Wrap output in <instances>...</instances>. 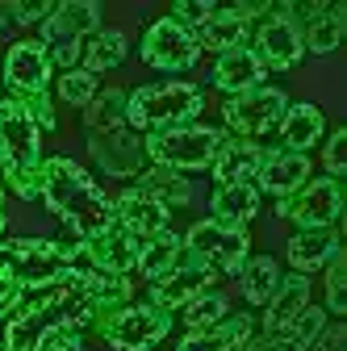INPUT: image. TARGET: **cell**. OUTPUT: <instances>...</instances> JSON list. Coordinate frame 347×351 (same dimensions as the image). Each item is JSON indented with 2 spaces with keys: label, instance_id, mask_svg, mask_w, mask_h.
<instances>
[{
  "label": "cell",
  "instance_id": "1",
  "mask_svg": "<svg viewBox=\"0 0 347 351\" xmlns=\"http://www.w3.org/2000/svg\"><path fill=\"white\" fill-rule=\"evenodd\" d=\"M42 201H47V209L80 243L113 226V201L101 193V184L80 163H71L67 155L42 159Z\"/></svg>",
  "mask_w": 347,
  "mask_h": 351
},
{
  "label": "cell",
  "instance_id": "2",
  "mask_svg": "<svg viewBox=\"0 0 347 351\" xmlns=\"http://www.w3.org/2000/svg\"><path fill=\"white\" fill-rule=\"evenodd\" d=\"M84 130H88V151L113 180H139L147 171V134L125 125V93L105 88L84 109Z\"/></svg>",
  "mask_w": 347,
  "mask_h": 351
},
{
  "label": "cell",
  "instance_id": "3",
  "mask_svg": "<svg viewBox=\"0 0 347 351\" xmlns=\"http://www.w3.org/2000/svg\"><path fill=\"white\" fill-rule=\"evenodd\" d=\"M42 130L9 97L0 101V180L21 201H42Z\"/></svg>",
  "mask_w": 347,
  "mask_h": 351
},
{
  "label": "cell",
  "instance_id": "4",
  "mask_svg": "<svg viewBox=\"0 0 347 351\" xmlns=\"http://www.w3.org/2000/svg\"><path fill=\"white\" fill-rule=\"evenodd\" d=\"M80 259V239H13L0 243V285L5 289H42L63 280Z\"/></svg>",
  "mask_w": 347,
  "mask_h": 351
},
{
  "label": "cell",
  "instance_id": "5",
  "mask_svg": "<svg viewBox=\"0 0 347 351\" xmlns=\"http://www.w3.org/2000/svg\"><path fill=\"white\" fill-rule=\"evenodd\" d=\"M205 109V93L197 84H147L125 93V125L139 134H159V130H176V125H193V117H201Z\"/></svg>",
  "mask_w": 347,
  "mask_h": 351
},
{
  "label": "cell",
  "instance_id": "6",
  "mask_svg": "<svg viewBox=\"0 0 347 351\" xmlns=\"http://www.w3.org/2000/svg\"><path fill=\"white\" fill-rule=\"evenodd\" d=\"M101 29V5L97 0H59L55 13L42 21V47L51 55V67L75 71L84 59V42Z\"/></svg>",
  "mask_w": 347,
  "mask_h": 351
},
{
  "label": "cell",
  "instance_id": "7",
  "mask_svg": "<svg viewBox=\"0 0 347 351\" xmlns=\"http://www.w3.org/2000/svg\"><path fill=\"white\" fill-rule=\"evenodd\" d=\"M226 138V130L218 125H176V130H159V134H147V159L155 167H171V171H205L213 163Z\"/></svg>",
  "mask_w": 347,
  "mask_h": 351
},
{
  "label": "cell",
  "instance_id": "8",
  "mask_svg": "<svg viewBox=\"0 0 347 351\" xmlns=\"http://www.w3.org/2000/svg\"><path fill=\"white\" fill-rule=\"evenodd\" d=\"M289 109V97H285V88H272V84H259V88H247V93H235L226 97L222 105V117H226V130L235 138H264L272 134V130L280 125Z\"/></svg>",
  "mask_w": 347,
  "mask_h": 351
},
{
  "label": "cell",
  "instance_id": "9",
  "mask_svg": "<svg viewBox=\"0 0 347 351\" xmlns=\"http://www.w3.org/2000/svg\"><path fill=\"white\" fill-rule=\"evenodd\" d=\"M180 243H184V259L209 268L213 276H239V268L247 263V251H251L247 230H222V226H213L209 217L197 222Z\"/></svg>",
  "mask_w": 347,
  "mask_h": 351
},
{
  "label": "cell",
  "instance_id": "10",
  "mask_svg": "<svg viewBox=\"0 0 347 351\" xmlns=\"http://www.w3.org/2000/svg\"><path fill=\"white\" fill-rule=\"evenodd\" d=\"M343 213V189L331 176H318V180H306L297 193L276 201V217L293 222L297 230H318V226H335Z\"/></svg>",
  "mask_w": 347,
  "mask_h": 351
},
{
  "label": "cell",
  "instance_id": "11",
  "mask_svg": "<svg viewBox=\"0 0 347 351\" xmlns=\"http://www.w3.org/2000/svg\"><path fill=\"white\" fill-rule=\"evenodd\" d=\"M171 330V314L159 305H125L109 322H101V335L113 351H151L155 343H163Z\"/></svg>",
  "mask_w": 347,
  "mask_h": 351
},
{
  "label": "cell",
  "instance_id": "12",
  "mask_svg": "<svg viewBox=\"0 0 347 351\" xmlns=\"http://www.w3.org/2000/svg\"><path fill=\"white\" fill-rule=\"evenodd\" d=\"M139 55H143L147 67H155V71H163V75H180V71H189V67L201 59V47L193 42V34H189L180 21L159 17V21L147 25L143 51H139Z\"/></svg>",
  "mask_w": 347,
  "mask_h": 351
},
{
  "label": "cell",
  "instance_id": "13",
  "mask_svg": "<svg viewBox=\"0 0 347 351\" xmlns=\"http://www.w3.org/2000/svg\"><path fill=\"white\" fill-rule=\"evenodd\" d=\"M51 55L38 38H21L5 51V88L13 93V101H25V97H47L51 93Z\"/></svg>",
  "mask_w": 347,
  "mask_h": 351
},
{
  "label": "cell",
  "instance_id": "14",
  "mask_svg": "<svg viewBox=\"0 0 347 351\" xmlns=\"http://www.w3.org/2000/svg\"><path fill=\"white\" fill-rule=\"evenodd\" d=\"M255 59L264 63V71H289L306 59V47H301V25L293 17H268L255 34Z\"/></svg>",
  "mask_w": 347,
  "mask_h": 351
},
{
  "label": "cell",
  "instance_id": "15",
  "mask_svg": "<svg viewBox=\"0 0 347 351\" xmlns=\"http://www.w3.org/2000/svg\"><path fill=\"white\" fill-rule=\"evenodd\" d=\"M139 239L134 234H125L121 226H109L93 239H84L80 243V255H88V263L97 272H109V276H130L139 268Z\"/></svg>",
  "mask_w": 347,
  "mask_h": 351
},
{
  "label": "cell",
  "instance_id": "16",
  "mask_svg": "<svg viewBox=\"0 0 347 351\" xmlns=\"http://www.w3.org/2000/svg\"><path fill=\"white\" fill-rule=\"evenodd\" d=\"M209 285H213L209 268H201V263H193V259H180L167 276L151 280V305H159V310H167V314L171 310H184L193 297L209 293Z\"/></svg>",
  "mask_w": 347,
  "mask_h": 351
},
{
  "label": "cell",
  "instance_id": "17",
  "mask_svg": "<svg viewBox=\"0 0 347 351\" xmlns=\"http://www.w3.org/2000/svg\"><path fill=\"white\" fill-rule=\"evenodd\" d=\"M322 330H326V314L306 305V310H301L293 322L272 326V330H264L259 339H247L243 351H310Z\"/></svg>",
  "mask_w": 347,
  "mask_h": 351
},
{
  "label": "cell",
  "instance_id": "18",
  "mask_svg": "<svg viewBox=\"0 0 347 351\" xmlns=\"http://www.w3.org/2000/svg\"><path fill=\"white\" fill-rule=\"evenodd\" d=\"M306 180H310V159L297 155V151H264L259 171H255V189L259 193H272L276 201L289 197V193H297Z\"/></svg>",
  "mask_w": 347,
  "mask_h": 351
},
{
  "label": "cell",
  "instance_id": "19",
  "mask_svg": "<svg viewBox=\"0 0 347 351\" xmlns=\"http://www.w3.org/2000/svg\"><path fill=\"white\" fill-rule=\"evenodd\" d=\"M289 13H306V29H301V47L314 55H331L339 51V42L347 34V17L343 5H285Z\"/></svg>",
  "mask_w": 347,
  "mask_h": 351
},
{
  "label": "cell",
  "instance_id": "20",
  "mask_svg": "<svg viewBox=\"0 0 347 351\" xmlns=\"http://www.w3.org/2000/svg\"><path fill=\"white\" fill-rule=\"evenodd\" d=\"M113 226H121L125 234H134L143 243V239L167 230V209L159 201H151L147 193H139V189H125L113 201Z\"/></svg>",
  "mask_w": 347,
  "mask_h": 351
},
{
  "label": "cell",
  "instance_id": "21",
  "mask_svg": "<svg viewBox=\"0 0 347 351\" xmlns=\"http://www.w3.org/2000/svg\"><path fill=\"white\" fill-rule=\"evenodd\" d=\"M247 34H251V21L235 9V5H218L197 29H193V42L201 51H235V47H247Z\"/></svg>",
  "mask_w": 347,
  "mask_h": 351
},
{
  "label": "cell",
  "instance_id": "22",
  "mask_svg": "<svg viewBox=\"0 0 347 351\" xmlns=\"http://www.w3.org/2000/svg\"><path fill=\"white\" fill-rule=\"evenodd\" d=\"M259 159H264V147H259V143L226 134L209 167H213V180H218V184H255Z\"/></svg>",
  "mask_w": 347,
  "mask_h": 351
},
{
  "label": "cell",
  "instance_id": "23",
  "mask_svg": "<svg viewBox=\"0 0 347 351\" xmlns=\"http://www.w3.org/2000/svg\"><path fill=\"white\" fill-rule=\"evenodd\" d=\"M259 213V189L255 184H218L209 197V222L222 230H247V222Z\"/></svg>",
  "mask_w": 347,
  "mask_h": 351
},
{
  "label": "cell",
  "instance_id": "24",
  "mask_svg": "<svg viewBox=\"0 0 347 351\" xmlns=\"http://www.w3.org/2000/svg\"><path fill=\"white\" fill-rule=\"evenodd\" d=\"M343 251V239H339V226H318V230H297L285 247L289 263L306 276V272H318Z\"/></svg>",
  "mask_w": 347,
  "mask_h": 351
},
{
  "label": "cell",
  "instance_id": "25",
  "mask_svg": "<svg viewBox=\"0 0 347 351\" xmlns=\"http://www.w3.org/2000/svg\"><path fill=\"white\" fill-rule=\"evenodd\" d=\"M264 75L268 71H264V63L255 59L251 47H235V51L218 55V63H213V71H209V84L222 88L226 97H235V93H247V88H259Z\"/></svg>",
  "mask_w": 347,
  "mask_h": 351
},
{
  "label": "cell",
  "instance_id": "26",
  "mask_svg": "<svg viewBox=\"0 0 347 351\" xmlns=\"http://www.w3.org/2000/svg\"><path fill=\"white\" fill-rule=\"evenodd\" d=\"M322 130H326V113L314 105V101H297L285 109L280 125H276V134L285 143V151H297V155H306L318 138H322Z\"/></svg>",
  "mask_w": 347,
  "mask_h": 351
},
{
  "label": "cell",
  "instance_id": "27",
  "mask_svg": "<svg viewBox=\"0 0 347 351\" xmlns=\"http://www.w3.org/2000/svg\"><path fill=\"white\" fill-rule=\"evenodd\" d=\"M251 335H255L251 314H239V318H222V322H213V326L193 330L176 351H243V343Z\"/></svg>",
  "mask_w": 347,
  "mask_h": 351
},
{
  "label": "cell",
  "instance_id": "28",
  "mask_svg": "<svg viewBox=\"0 0 347 351\" xmlns=\"http://www.w3.org/2000/svg\"><path fill=\"white\" fill-rule=\"evenodd\" d=\"M310 305V280L301 276V272H293V276H280V285H276V293L268 297V314H264V330H272V326H285V322H293L301 310Z\"/></svg>",
  "mask_w": 347,
  "mask_h": 351
},
{
  "label": "cell",
  "instance_id": "29",
  "mask_svg": "<svg viewBox=\"0 0 347 351\" xmlns=\"http://www.w3.org/2000/svg\"><path fill=\"white\" fill-rule=\"evenodd\" d=\"M180 259H184V243H180V234L159 230V234L143 239V247H139V272H143L147 280H159V276H167L171 268H176Z\"/></svg>",
  "mask_w": 347,
  "mask_h": 351
},
{
  "label": "cell",
  "instance_id": "30",
  "mask_svg": "<svg viewBox=\"0 0 347 351\" xmlns=\"http://www.w3.org/2000/svg\"><path fill=\"white\" fill-rule=\"evenodd\" d=\"M139 193H147L151 201H159L163 209H171V205H189L193 201V189H189V180L180 171H171V167H147L143 176H139V184H134Z\"/></svg>",
  "mask_w": 347,
  "mask_h": 351
},
{
  "label": "cell",
  "instance_id": "31",
  "mask_svg": "<svg viewBox=\"0 0 347 351\" xmlns=\"http://www.w3.org/2000/svg\"><path fill=\"white\" fill-rule=\"evenodd\" d=\"M125 51H130V38H125L121 29H97L88 42H84V59H80V63H84V71L101 75V71L121 67Z\"/></svg>",
  "mask_w": 347,
  "mask_h": 351
},
{
  "label": "cell",
  "instance_id": "32",
  "mask_svg": "<svg viewBox=\"0 0 347 351\" xmlns=\"http://www.w3.org/2000/svg\"><path fill=\"white\" fill-rule=\"evenodd\" d=\"M239 285H243V297L251 305H268V297L276 293L280 285V268L272 255H247V263L239 268Z\"/></svg>",
  "mask_w": 347,
  "mask_h": 351
},
{
  "label": "cell",
  "instance_id": "33",
  "mask_svg": "<svg viewBox=\"0 0 347 351\" xmlns=\"http://www.w3.org/2000/svg\"><path fill=\"white\" fill-rule=\"evenodd\" d=\"M55 88H59V101H67V105H75V109H88V105H93V97L101 93L97 75H93V71H84V67L63 71Z\"/></svg>",
  "mask_w": 347,
  "mask_h": 351
},
{
  "label": "cell",
  "instance_id": "34",
  "mask_svg": "<svg viewBox=\"0 0 347 351\" xmlns=\"http://www.w3.org/2000/svg\"><path fill=\"white\" fill-rule=\"evenodd\" d=\"M184 322H189V330H201V326H213V322H222L226 318V297L218 293V289H209V293H201V297H193L189 305H184Z\"/></svg>",
  "mask_w": 347,
  "mask_h": 351
},
{
  "label": "cell",
  "instance_id": "35",
  "mask_svg": "<svg viewBox=\"0 0 347 351\" xmlns=\"http://www.w3.org/2000/svg\"><path fill=\"white\" fill-rule=\"evenodd\" d=\"M34 351H84V326L80 322H51L47 330L38 335Z\"/></svg>",
  "mask_w": 347,
  "mask_h": 351
},
{
  "label": "cell",
  "instance_id": "36",
  "mask_svg": "<svg viewBox=\"0 0 347 351\" xmlns=\"http://www.w3.org/2000/svg\"><path fill=\"white\" fill-rule=\"evenodd\" d=\"M326 310L347 314V255L343 251L326 263Z\"/></svg>",
  "mask_w": 347,
  "mask_h": 351
},
{
  "label": "cell",
  "instance_id": "37",
  "mask_svg": "<svg viewBox=\"0 0 347 351\" xmlns=\"http://www.w3.org/2000/svg\"><path fill=\"white\" fill-rule=\"evenodd\" d=\"M213 9H218L213 0H176V5H171V21H180V25L193 34V29H197Z\"/></svg>",
  "mask_w": 347,
  "mask_h": 351
},
{
  "label": "cell",
  "instance_id": "38",
  "mask_svg": "<svg viewBox=\"0 0 347 351\" xmlns=\"http://www.w3.org/2000/svg\"><path fill=\"white\" fill-rule=\"evenodd\" d=\"M55 13V0H13V21L17 25H42Z\"/></svg>",
  "mask_w": 347,
  "mask_h": 351
},
{
  "label": "cell",
  "instance_id": "39",
  "mask_svg": "<svg viewBox=\"0 0 347 351\" xmlns=\"http://www.w3.org/2000/svg\"><path fill=\"white\" fill-rule=\"evenodd\" d=\"M326 171H331V180H339L347 171V130H335L326 138Z\"/></svg>",
  "mask_w": 347,
  "mask_h": 351
},
{
  "label": "cell",
  "instance_id": "40",
  "mask_svg": "<svg viewBox=\"0 0 347 351\" xmlns=\"http://www.w3.org/2000/svg\"><path fill=\"white\" fill-rule=\"evenodd\" d=\"M17 105L38 121V130H55V125H59L55 105H51V93H47V97H25V101H17Z\"/></svg>",
  "mask_w": 347,
  "mask_h": 351
},
{
  "label": "cell",
  "instance_id": "41",
  "mask_svg": "<svg viewBox=\"0 0 347 351\" xmlns=\"http://www.w3.org/2000/svg\"><path fill=\"white\" fill-rule=\"evenodd\" d=\"M13 301H17V289H0V318H9Z\"/></svg>",
  "mask_w": 347,
  "mask_h": 351
},
{
  "label": "cell",
  "instance_id": "42",
  "mask_svg": "<svg viewBox=\"0 0 347 351\" xmlns=\"http://www.w3.org/2000/svg\"><path fill=\"white\" fill-rule=\"evenodd\" d=\"M13 25V0H9V5H0V34H5Z\"/></svg>",
  "mask_w": 347,
  "mask_h": 351
},
{
  "label": "cell",
  "instance_id": "43",
  "mask_svg": "<svg viewBox=\"0 0 347 351\" xmlns=\"http://www.w3.org/2000/svg\"><path fill=\"white\" fill-rule=\"evenodd\" d=\"M5 222H9V217H5V209H0V234H5Z\"/></svg>",
  "mask_w": 347,
  "mask_h": 351
},
{
  "label": "cell",
  "instance_id": "44",
  "mask_svg": "<svg viewBox=\"0 0 347 351\" xmlns=\"http://www.w3.org/2000/svg\"><path fill=\"white\" fill-rule=\"evenodd\" d=\"M0 209H5V180H0Z\"/></svg>",
  "mask_w": 347,
  "mask_h": 351
},
{
  "label": "cell",
  "instance_id": "45",
  "mask_svg": "<svg viewBox=\"0 0 347 351\" xmlns=\"http://www.w3.org/2000/svg\"><path fill=\"white\" fill-rule=\"evenodd\" d=\"M0 351H9V347H5V343H0Z\"/></svg>",
  "mask_w": 347,
  "mask_h": 351
}]
</instances>
